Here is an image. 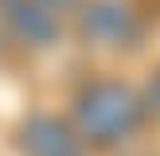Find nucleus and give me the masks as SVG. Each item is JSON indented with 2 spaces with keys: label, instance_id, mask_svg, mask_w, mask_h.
<instances>
[{
  "label": "nucleus",
  "instance_id": "obj_1",
  "mask_svg": "<svg viewBox=\"0 0 160 156\" xmlns=\"http://www.w3.org/2000/svg\"><path fill=\"white\" fill-rule=\"evenodd\" d=\"M148 109L141 90L121 78H98L74 98V129L90 148H117L145 125Z\"/></svg>",
  "mask_w": 160,
  "mask_h": 156
},
{
  "label": "nucleus",
  "instance_id": "obj_2",
  "mask_svg": "<svg viewBox=\"0 0 160 156\" xmlns=\"http://www.w3.org/2000/svg\"><path fill=\"white\" fill-rule=\"evenodd\" d=\"M78 31L94 47H133L141 39V16L129 0H86L78 8Z\"/></svg>",
  "mask_w": 160,
  "mask_h": 156
},
{
  "label": "nucleus",
  "instance_id": "obj_3",
  "mask_svg": "<svg viewBox=\"0 0 160 156\" xmlns=\"http://www.w3.org/2000/svg\"><path fill=\"white\" fill-rule=\"evenodd\" d=\"M20 144L28 156H86V140L78 137V129L51 113L28 117L20 129Z\"/></svg>",
  "mask_w": 160,
  "mask_h": 156
},
{
  "label": "nucleus",
  "instance_id": "obj_4",
  "mask_svg": "<svg viewBox=\"0 0 160 156\" xmlns=\"http://www.w3.org/2000/svg\"><path fill=\"white\" fill-rule=\"evenodd\" d=\"M0 20L31 47H51L59 39V12L43 4V0H0Z\"/></svg>",
  "mask_w": 160,
  "mask_h": 156
},
{
  "label": "nucleus",
  "instance_id": "obj_5",
  "mask_svg": "<svg viewBox=\"0 0 160 156\" xmlns=\"http://www.w3.org/2000/svg\"><path fill=\"white\" fill-rule=\"evenodd\" d=\"M141 98H145V109H148V117H160V66L152 70V78H148V86L141 90Z\"/></svg>",
  "mask_w": 160,
  "mask_h": 156
},
{
  "label": "nucleus",
  "instance_id": "obj_6",
  "mask_svg": "<svg viewBox=\"0 0 160 156\" xmlns=\"http://www.w3.org/2000/svg\"><path fill=\"white\" fill-rule=\"evenodd\" d=\"M47 8H51V12H67V8H74L78 0H43Z\"/></svg>",
  "mask_w": 160,
  "mask_h": 156
}]
</instances>
